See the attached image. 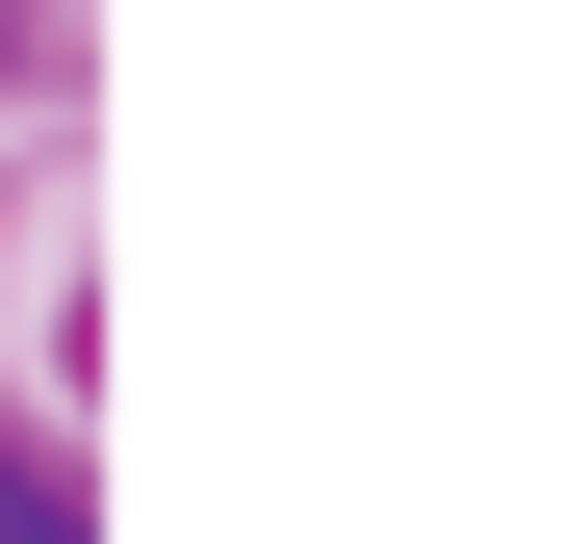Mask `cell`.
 Here are the masks:
<instances>
[{
  "label": "cell",
  "instance_id": "6da1fadb",
  "mask_svg": "<svg viewBox=\"0 0 570 544\" xmlns=\"http://www.w3.org/2000/svg\"><path fill=\"white\" fill-rule=\"evenodd\" d=\"M0 544H78V493H52V467H27V441H0Z\"/></svg>",
  "mask_w": 570,
  "mask_h": 544
}]
</instances>
